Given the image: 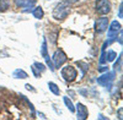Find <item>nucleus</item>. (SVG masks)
Returning a JSON list of instances; mask_svg holds the SVG:
<instances>
[{
    "label": "nucleus",
    "instance_id": "22",
    "mask_svg": "<svg viewBox=\"0 0 123 120\" xmlns=\"http://www.w3.org/2000/svg\"><path fill=\"white\" fill-rule=\"evenodd\" d=\"M98 71H100V72L108 71V67H107V66H101V67H98Z\"/></svg>",
    "mask_w": 123,
    "mask_h": 120
},
{
    "label": "nucleus",
    "instance_id": "6",
    "mask_svg": "<svg viewBox=\"0 0 123 120\" xmlns=\"http://www.w3.org/2000/svg\"><path fill=\"white\" fill-rule=\"evenodd\" d=\"M108 27V18L107 17H100L95 22V31L98 33H104Z\"/></svg>",
    "mask_w": 123,
    "mask_h": 120
},
{
    "label": "nucleus",
    "instance_id": "1",
    "mask_svg": "<svg viewBox=\"0 0 123 120\" xmlns=\"http://www.w3.org/2000/svg\"><path fill=\"white\" fill-rule=\"evenodd\" d=\"M69 12H70V4L64 0V1H60L54 7L52 15H53V18L58 20V21H59V20H60V21H63V20H65L68 17Z\"/></svg>",
    "mask_w": 123,
    "mask_h": 120
},
{
    "label": "nucleus",
    "instance_id": "10",
    "mask_svg": "<svg viewBox=\"0 0 123 120\" xmlns=\"http://www.w3.org/2000/svg\"><path fill=\"white\" fill-rule=\"evenodd\" d=\"M31 12H32V15H33L35 18H37V20H41V18L44 16V11H43V9L41 7V6H37V7H35L33 10H31Z\"/></svg>",
    "mask_w": 123,
    "mask_h": 120
},
{
    "label": "nucleus",
    "instance_id": "18",
    "mask_svg": "<svg viewBox=\"0 0 123 120\" xmlns=\"http://www.w3.org/2000/svg\"><path fill=\"white\" fill-rule=\"evenodd\" d=\"M42 56L43 58L48 56V54H47V42L46 41H43V43H42Z\"/></svg>",
    "mask_w": 123,
    "mask_h": 120
},
{
    "label": "nucleus",
    "instance_id": "25",
    "mask_svg": "<svg viewBox=\"0 0 123 120\" xmlns=\"http://www.w3.org/2000/svg\"><path fill=\"white\" fill-rule=\"evenodd\" d=\"M70 1H73V3H75V1H79V0H70Z\"/></svg>",
    "mask_w": 123,
    "mask_h": 120
},
{
    "label": "nucleus",
    "instance_id": "12",
    "mask_svg": "<svg viewBox=\"0 0 123 120\" xmlns=\"http://www.w3.org/2000/svg\"><path fill=\"white\" fill-rule=\"evenodd\" d=\"M48 87H49V91L52 92L53 94H55V96L60 94V89H59V87L54 82H48Z\"/></svg>",
    "mask_w": 123,
    "mask_h": 120
},
{
    "label": "nucleus",
    "instance_id": "7",
    "mask_svg": "<svg viewBox=\"0 0 123 120\" xmlns=\"http://www.w3.org/2000/svg\"><path fill=\"white\" fill-rule=\"evenodd\" d=\"M121 23L118 21H113V22H111L110 27L108 28V37L110 38H113L116 36H118V32H121Z\"/></svg>",
    "mask_w": 123,
    "mask_h": 120
},
{
    "label": "nucleus",
    "instance_id": "3",
    "mask_svg": "<svg viewBox=\"0 0 123 120\" xmlns=\"http://www.w3.org/2000/svg\"><path fill=\"white\" fill-rule=\"evenodd\" d=\"M68 60L67 58V54L62 50V49H58V50L54 52L53 56H52V61H53V65H54V69H59L62 67V65H63L65 61Z\"/></svg>",
    "mask_w": 123,
    "mask_h": 120
},
{
    "label": "nucleus",
    "instance_id": "17",
    "mask_svg": "<svg viewBox=\"0 0 123 120\" xmlns=\"http://www.w3.org/2000/svg\"><path fill=\"white\" fill-rule=\"evenodd\" d=\"M33 66H35V67H36V69L38 70L39 72H43L44 70H46L44 65H43V64H39V63H35V64H33Z\"/></svg>",
    "mask_w": 123,
    "mask_h": 120
},
{
    "label": "nucleus",
    "instance_id": "24",
    "mask_svg": "<svg viewBox=\"0 0 123 120\" xmlns=\"http://www.w3.org/2000/svg\"><path fill=\"white\" fill-rule=\"evenodd\" d=\"M119 18H122V4L119 5Z\"/></svg>",
    "mask_w": 123,
    "mask_h": 120
},
{
    "label": "nucleus",
    "instance_id": "9",
    "mask_svg": "<svg viewBox=\"0 0 123 120\" xmlns=\"http://www.w3.org/2000/svg\"><path fill=\"white\" fill-rule=\"evenodd\" d=\"M37 3V0H15V5L17 7H25V9H32Z\"/></svg>",
    "mask_w": 123,
    "mask_h": 120
},
{
    "label": "nucleus",
    "instance_id": "13",
    "mask_svg": "<svg viewBox=\"0 0 123 120\" xmlns=\"http://www.w3.org/2000/svg\"><path fill=\"white\" fill-rule=\"evenodd\" d=\"M14 77H16V78H27L28 75H27V72L24 71V70L17 69V70H15V71H14Z\"/></svg>",
    "mask_w": 123,
    "mask_h": 120
},
{
    "label": "nucleus",
    "instance_id": "19",
    "mask_svg": "<svg viewBox=\"0 0 123 120\" xmlns=\"http://www.w3.org/2000/svg\"><path fill=\"white\" fill-rule=\"evenodd\" d=\"M46 61H47V65L49 66V69L52 70V71H54V65H53V61L49 59V56H46Z\"/></svg>",
    "mask_w": 123,
    "mask_h": 120
},
{
    "label": "nucleus",
    "instance_id": "2",
    "mask_svg": "<svg viewBox=\"0 0 123 120\" xmlns=\"http://www.w3.org/2000/svg\"><path fill=\"white\" fill-rule=\"evenodd\" d=\"M62 77L64 78V81L67 82H73L74 80L78 77V71H76V69L74 66H71V65H67L64 66L63 69H62Z\"/></svg>",
    "mask_w": 123,
    "mask_h": 120
},
{
    "label": "nucleus",
    "instance_id": "23",
    "mask_svg": "<svg viewBox=\"0 0 123 120\" xmlns=\"http://www.w3.org/2000/svg\"><path fill=\"white\" fill-rule=\"evenodd\" d=\"M26 88H27V89H31V91H33V92H35V89L32 88V86H31V85H26Z\"/></svg>",
    "mask_w": 123,
    "mask_h": 120
},
{
    "label": "nucleus",
    "instance_id": "20",
    "mask_svg": "<svg viewBox=\"0 0 123 120\" xmlns=\"http://www.w3.org/2000/svg\"><path fill=\"white\" fill-rule=\"evenodd\" d=\"M121 55H122V54H121ZM121 55H119L118 61H117V63L115 64V66H113L115 69H119V70H121V66H122V58H121Z\"/></svg>",
    "mask_w": 123,
    "mask_h": 120
},
{
    "label": "nucleus",
    "instance_id": "5",
    "mask_svg": "<svg viewBox=\"0 0 123 120\" xmlns=\"http://www.w3.org/2000/svg\"><path fill=\"white\" fill-rule=\"evenodd\" d=\"M116 77V72L115 71H107L105 75H102L97 78V83L102 87H107V86H111L112 81L115 80Z\"/></svg>",
    "mask_w": 123,
    "mask_h": 120
},
{
    "label": "nucleus",
    "instance_id": "14",
    "mask_svg": "<svg viewBox=\"0 0 123 120\" xmlns=\"http://www.w3.org/2000/svg\"><path fill=\"white\" fill-rule=\"evenodd\" d=\"M10 9V1L9 0H0V12L7 11Z\"/></svg>",
    "mask_w": 123,
    "mask_h": 120
},
{
    "label": "nucleus",
    "instance_id": "21",
    "mask_svg": "<svg viewBox=\"0 0 123 120\" xmlns=\"http://www.w3.org/2000/svg\"><path fill=\"white\" fill-rule=\"evenodd\" d=\"M31 70H32V72H33V75H35V77H39V75H41V72H39V71H37V69H36L35 66H32V67H31Z\"/></svg>",
    "mask_w": 123,
    "mask_h": 120
},
{
    "label": "nucleus",
    "instance_id": "4",
    "mask_svg": "<svg viewBox=\"0 0 123 120\" xmlns=\"http://www.w3.org/2000/svg\"><path fill=\"white\" fill-rule=\"evenodd\" d=\"M96 11L100 15H107L111 11V3L110 0H96V5H95Z\"/></svg>",
    "mask_w": 123,
    "mask_h": 120
},
{
    "label": "nucleus",
    "instance_id": "8",
    "mask_svg": "<svg viewBox=\"0 0 123 120\" xmlns=\"http://www.w3.org/2000/svg\"><path fill=\"white\" fill-rule=\"evenodd\" d=\"M75 110H76V115H78V119L80 120H85L89 115V112H87V109L84 104H81V103H78L76 104V108H75Z\"/></svg>",
    "mask_w": 123,
    "mask_h": 120
},
{
    "label": "nucleus",
    "instance_id": "11",
    "mask_svg": "<svg viewBox=\"0 0 123 120\" xmlns=\"http://www.w3.org/2000/svg\"><path fill=\"white\" fill-rule=\"evenodd\" d=\"M116 58H117V53L115 50H112V49H110L107 53H105V59H106V61H108V63L113 61Z\"/></svg>",
    "mask_w": 123,
    "mask_h": 120
},
{
    "label": "nucleus",
    "instance_id": "16",
    "mask_svg": "<svg viewBox=\"0 0 123 120\" xmlns=\"http://www.w3.org/2000/svg\"><path fill=\"white\" fill-rule=\"evenodd\" d=\"M78 66H81V69H83V75H85V72L89 70V65L83 61H78Z\"/></svg>",
    "mask_w": 123,
    "mask_h": 120
},
{
    "label": "nucleus",
    "instance_id": "15",
    "mask_svg": "<svg viewBox=\"0 0 123 120\" xmlns=\"http://www.w3.org/2000/svg\"><path fill=\"white\" fill-rule=\"evenodd\" d=\"M63 99H64V103H65V105H67V108L69 109V110H70L71 113H74V112H75V107H74V104H73V102H71V101H70V99H69L68 97H64Z\"/></svg>",
    "mask_w": 123,
    "mask_h": 120
}]
</instances>
